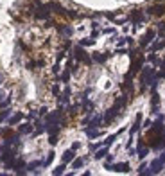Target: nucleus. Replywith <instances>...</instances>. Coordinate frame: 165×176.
<instances>
[{
    "instance_id": "obj_2",
    "label": "nucleus",
    "mask_w": 165,
    "mask_h": 176,
    "mask_svg": "<svg viewBox=\"0 0 165 176\" xmlns=\"http://www.w3.org/2000/svg\"><path fill=\"white\" fill-rule=\"evenodd\" d=\"M0 97H2V94H0Z\"/></svg>"
},
{
    "instance_id": "obj_1",
    "label": "nucleus",
    "mask_w": 165,
    "mask_h": 176,
    "mask_svg": "<svg viewBox=\"0 0 165 176\" xmlns=\"http://www.w3.org/2000/svg\"><path fill=\"white\" fill-rule=\"evenodd\" d=\"M7 117V111H6V113H2V115H0V120H2V119H6Z\"/></svg>"
}]
</instances>
